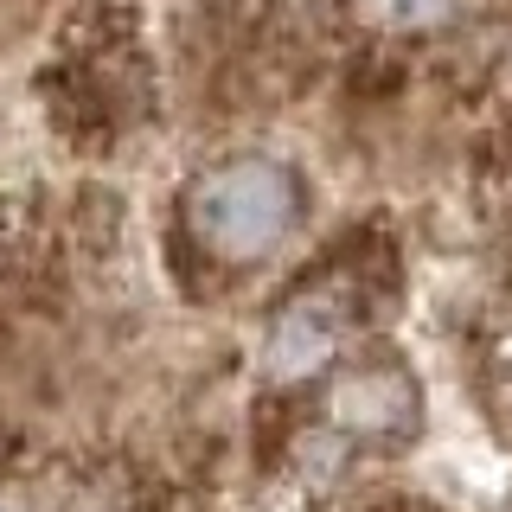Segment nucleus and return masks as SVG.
<instances>
[{
  "label": "nucleus",
  "mask_w": 512,
  "mask_h": 512,
  "mask_svg": "<svg viewBox=\"0 0 512 512\" xmlns=\"http://www.w3.org/2000/svg\"><path fill=\"white\" fill-rule=\"evenodd\" d=\"M295 288H320L333 295L346 327H378V320L397 314V288H404V263H397V244L384 224H365V231H346L340 244L320 256L314 276H301Z\"/></svg>",
  "instance_id": "nucleus-1"
},
{
  "label": "nucleus",
  "mask_w": 512,
  "mask_h": 512,
  "mask_svg": "<svg viewBox=\"0 0 512 512\" xmlns=\"http://www.w3.org/2000/svg\"><path fill=\"white\" fill-rule=\"evenodd\" d=\"M314 410H320V397H308L301 384H282V391L256 397V410H250V455H256V468H282V461L295 455V442L308 436Z\"/></svg>",
  "instance_id": "nucleus-2"
},
{
  "label": "nucleus",
  "mask_w": 512,
  "mask_h": 512,
  "mask_svg": "<svg viewBox=\"0 0 512 512\" xmlns=\"http://www.w3.org/2000/svg\"><path fill=\"white\" fill-rule=\"evenodd\" d=\"M122 224H128V205L109 186H77L71 199L58 205L64 250H77V256H116L122 250Z\"/></svg>",
  "instance_id": "nucleus-3"
},
{
  "label": "nucleus",
  "mask_w": 512,
  "mask_h": 512,
  "mask_svg": "<svg viewBox=\"0 0 512 512\" xmlns=\"http://www.w3.org/2000/svg\"><path fill=\"white\" fill-rule=\"evenodd\" d=\"M26 468H32V442H26V429L0 416V480H20Z\"/></svg>",
  "instance_id": "nucleus-4"
},
{
  "label": "nucleus",
  "mask_w": 512,
  "mask_h": 512,
  "mask_svg": "<svg viewBox=\"0 0 512 512\" xmlns=\"http://www.w3.org/2000/svg\"><path fill=\"white\" fill-rule=\"evenodd\" d=\"M359 512H436V506H429V500H416V493H384V500L359 506Z\"/></svg>",
  "instance_id": "nucleus-5"
},
{
  "label": "nucleus",
  "mask_w": 512,
  "mask_h": 512,
  "mask_svg": "<svg viewBox=\"0 0 512 512\" xmlns=\"http://www.w3.org/2000/svg\"><path fill=\"white\" fill-rule=\"evenodd\" d=\"M506 288H512V231H506Z\"/></svg>",
  "instance_id": "nucleus-6"
}]
</instances>
